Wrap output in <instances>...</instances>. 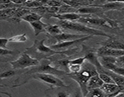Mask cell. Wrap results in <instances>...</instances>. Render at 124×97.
Wrapping results in <instances>:
<instances>
[{"label": "cell", "instance_id": "6da1fadb", "mask_svg": "<svg viewBox=\"0 0 124 97\" xmlns=\"http://www.w3.org/2000/svg\"><path fill=\"white\" fill-rule=\"evenodd\" d=\"M97 74L98 72L96 67L86 59V61L82 65V70L79 72L76 73L70 72L66 75L78 84L82 96L86 97L89 92L87 86L88 81L92 76Z\"/></svg>", "mask_w": 124, "mask_h": 97}, {"label": "cell", "instance_id": "7a4b0ae2", "mask_svg": "<svg viewBox=\"0 0 124 97\" xmlns=\"http://www.w3.org/2000/svg\"><path fill=\"white\" fill-rule=\"evenodd\" d=\"M58 25H60L64 30H69L72 31L78 32L82 33L86 35H91L93 36H101L107 38H112L111 35H108L105 32L102 30H98L94 28L90 27L87 25L83 24V23L79 22H73L70 21H62L59 20L58 23Z\"/></svg>", "mask_w": 124, "mask_h": 97}, {"label": "cell", "instance_id": "3957f363", "mask_svg": "<svg viewBox=\"0 0 124 97\" xmlns=\"http://www.w3.org/2000/svg\"><path fill=\"white\" fill-rule=\"evenodd\" d=\"M45 39L42 40H35L33 42V44L30 47L26 48L25 52L28 54L32 55L33 57L36 59H44L47 57H50L54 54H62L68 52V50H55L51 48L50 47L45 46L44 42ZM39 60V59H38Z\"/></svg>", "mask_w": 124, "mask_h": 97}, {"label": "cell", "instance_id": "277c9868", "mask_svg": "<svg viewBox=\"0 0 124 97\" xmlns=\"http://www.w3.org/2000/svg\"><path fill=\"white\" fill-rule=\"evenodd\" d=\"M24 78L25 79L22 83V85L26 83L30 79H34L38 81H41L46 84L48 85L51 87H68L61 79L54 76V74L48 73H36L30 74V75H25Z\"/></svg>", "mask_w": 124, "mask_h": 97}, {"label": "cell", "instance_id": "5b68a950", "mask_svg": "<svg viewBox=\"0 0 124 97\" xmlns=\"http://www.w3.org/2000/svg\"><path fill=\"white\" fill-rule=\"evenodd\" d=\"M10 64L12 69H22L38 65L39 64V60L24 52L16 60L10 62Z\"/></svg>", "mask_w": 124, "mask_h": 97}, {"label": "cell", "instance_id": "8992f818", "mask_svg": "<svg viewBox=\"0 0 124 97\" xmlns=\"http://www.w3.org/2000/svg\"><path fill=\"white\" fill-rule=\"evenodd\" d=\"M36 73H48L54 74L57 75H62L67 74L64 70H59L56 67H54L51 65V63L48 60L42 59L41 62L38 65L34 66L33 68L27 72L25 75H30V74Z\"/></svg>", "mask_w": 124, "mask_h": 97}, {"label": "cell", "instance_id": "52a82bcc", "mask_svg": "<svg viewBox=\"0 0 124 97\" xmlns=\"http://www.w3.org/2000/svg\"><path fill=\"white\" fill-rule=\"evenodd\" d=\"M78 22L83 23V24H90L92 25H107L108 24L111 25V27H114L117 25L115 22L113 21H111V19H107V18H101V17L97 16H82L80 19L78 20Z\"/></svg>", "mask_w": 124, "mask_h": 97}, {"label": "cell", "instance_id": "ba28073f", "mask_svg": "<svg viewBox=\"0 0 124 97\" xmlns=\"http://www.w3.org/2000/svg\"><path fill=\"white\" fill-rule=\"evenodd\" d=\"M93 37V35H87L85 37L77 39L75 40H72V41H65V42H56L53 45H51L50 47L53 49L55 50H58L59 49H62L63 50H66V49L69 48L71 46H75V45H78L82 44L84 42H85L87 40H90Z\"/></svg>", "mask_w": 124, "mask_h": 97}, {"label": "cell", "instance_id": "9c48e42d", "mask_svg": "<svg viewBox=\"0 0 124 97\" xmlns=\"http://www.w3.org/2000/svg\"><path fill=\"white\" fill-rule=\"evenodd\" d=\"M100 88L105 97H116L124 92L123 89L116 83H104Z\"/></svg>", "mask_w": 124, "mask_h": 97}, {"label": "cell", "instance_id": "30bf717a", "mask_svg": "<svg viewBox=\"0 0 124 97\" xmlns=\"http://www.w3.org/2000/svg\"><path fill=\"white\" fill-rule=\"evenodd\" d=\"M96 54L98 57L110 56V57L117 58V57L124 55V50L116 49V48H110V47L102 46V47H101L100 48L98 49Z\"/></svg>", "mask_w": 124, "mask_h": 97}, {"label": "cell", "instance_id": "8fae6325", "mask_svg": "<svg viewBox=\"0 0 124 97\" xmlns=\"http://www.w3.org/2000/svg\"><path fill=\"white\" fill-rule=\"evenodd\" d=\"M89 35L86 34H72V33H62L59 35H56V36H52L53 38L56 40L57 42H65V41H72V40H77V39L85 37Z\"/></svg>", "mask_w": 124, "mask_h": 97}, {"label": "cell", "instance_id": "7c38bea8", "mask_svg": "<svg viewBox=\"0 0 124 97\" xmlns=\"http://www.w3.org/2000/svg\"><path fill=\"white\" fill-rule=\"evenodd\" d=\"M82 16V14L78 13H62V14L56 13V14L50 15V18H55L59 20L70 21H73L76 20L78 21Z\"/></svg>", "mask_w": 124, "mask_h": 97}, {"label": "cell", "instance_id": "4fadbf2b", "mask_svg": "<svg viewBox=\"0 0 124 97\" xmlns=\"http://www.w3.org/2000/svg\"><path fill=\"white\" fill-rule=\"evenodd\" d=\"M99 44H101L102 46L110 47V48L124 50V41L119 40V39L113 38V37L110 38L107 41L101 42Z\"/></svg>", "mask_w": 124, "mask_h": 97}, {"label": "cell", "instance_id": "5bb4252c", "mask_svg": "<svg viewBox=\"0 0 124 97\" xmlns=\"http://www.w3.org/2000/svg\"><path fill=\"white\" fill-rule=\"evenodd\" d=\"M30 24L32 29H33L35 35L36 36H38L41 33H46V28L48 25V24L43 23L41 19L30 23Z\"/></svg>", "mask_w": 124, "mask_h": 97}, {"label": "cell", "instance_id": "9a60e30c", "mask_svg": "<svg viewBox=\"0 0 124 97\" xmlns=\"http://www.w3.org/2000/svg\"><path fill=\"white\" fill-rule=\"evenodd\" d=\"M104 81L102 80L99 75V73L97 75L92 76L88 82V90L93 89L100 88L104 84Z\"/></svg>", "mask_w": 124, "mask_h": 97}, {"label": "cell", "instance_id": "2e32d148", "mask_svg": "<svg viewBox=\"0 0 124 97\" xmlns=\"http://www.w3.org/2000/svg\"><path fill=\"white\" fill-rule=\"evenodd\" d=\"M62 29H63L58 24H54V25L48 24L46 28V33L51 36H56L63 33Z\"/></svg>", "mask_w": 124, "mask_h": 97}, {"label": "cell", "instance_id": "e0dca14e", "mask_svg": "<svg viewBox=\"0 0 124 97\" xmlns=\"http://www.w3.org/2000/svg\"><path fill=\"white\" fill-rule=\"evenodd\" d=\"M100 7L104 10H119L124 7L123 2H108L107 4H104L102 6H95Z\"/></svg>", "mask_w": 124, "mask_h": 97}, {"label": "cell", "instance_id": "ac0fdd59", "mask_svg": "<svg viewBox=\"0 0 124 97\" xmlns=\"http://www.w3.org/2000/svg\"><path fill=\"white\" fill-rule=\"evenodd\" d=\"M42 18H43V17L40 15L38 14L35 12H31L22 17L21 18V21H27L29 23H33V22L36 21L41 20Z\"/></svg>", "mask_w": 124, "mask_h": 97}, {"label": "cell", "instance_id": "d6986e66", "mask_svg": "<svg viewBox=\"0 0 124 97\" xmlns=\"http://www.w3.org/2000/svg\"><path fill=\"white\" fill-rule=\"evenodd\" d=\"M78 7H73L67 4L64 3L62 6L59 7L58 14H62L66 13H76Z\"/></svg>", "mask_w": 124, "mask_h": 97}, {"label": "cell", "instance_id": "ffe728a7", "mask_svg": "<svg viewBox=\"0 0 124 97\" xmlns=\"http://www.w3.org/2000/svg\"><path fill=\"white\" fill-rule=\"evenodd\" d=\"M24 6L27 8H35L44 6V4L39 0H36V1L27 0L24 3Z\"/></svg>", "mask_w": 124, "mask_h": 97}, {"label": "cell", "instance_id": "44dd1931", "mask_svg": "<svg viewBox=\"0 0 124 97\" xmlns=\"http://www.w3.org/2000/svg\"><path fill=\"white\" fill-rule=\"evenodd\" d=\"M8 39L9 42H24L27 41L28 37L25 33L22 34V35H16V36H12Z\"/></svg>", "mask_w": 124, "mask_h": 97}, {"label": "cell", "instance_id": "7402d4cb", "mask_svg": "<svg viewBox=\"0 0 124 97\" xmlns=\"http://www.w3.org/2000/svg\"><path fill=\"white\" fill-rule=\"evenodd\" d=\"M87 97H105V95L101 88H95L90 90Z\"/></svg>", "mask_w": 124, "mask_h": 97}, {"label": "cell", "instance_id": "603a6c76", "mask_svg": "<svg viewBox=\"0 0 124 97\" xmlns=\"http://www.w3.org/2000/svg\"><path fill=\"white\" fill-rule=\"evenodd\" d=\"M68 69L70 70L71 73H78L82 70V65L80 64H73L69 62L68 64Z\"/></svg>", "mask_w": 124, "mask_h": 97}, {"label": "cell", "instance_id": "cb8c5ba5", "mask_svg": "<svg viewBox=\"0 0 124 97\" xmlns=\"http://www.w3.org/2000/svg\"><path fill=\"white\" fill-rule=\"evenodd\" d=\"M99 75L101 78L102 79V80L104 81V83H116L115 81L113 80L112 78L110 75H108L107 73H99Z\"/></svg>", "mask_w": 124, "mask_h": 97}, {"label": "cell", "instance_id": "d4e9b609", "mask_svg": "<svg viewBox=\"0 0 124 97\" xmlns=\"http://www.w3.org/2000/svg\"><path fill=\"white\" fill-rule=\"evenodd\" d=\"M17 73V72L15 70H6V71L3 72L1 73V79L5 78H10L13 76L14 75H15Z\"/></svg>", "mask_w": 124, "mask_h": 97}, {"label": "cell", "instance_id": "484cf974", "mask_svg": "<svg viewBox=\"0 0 124 97\" xmlns=\"http://www.w3.org/2000/svg\"><path fill=\"white\" fill-rule=\"evenodd\" d=\"M0 50H1V52H0L1 56L7 55H15L16 53H20V52H19V51L12 50H10L8 48H0Z\"/></svg>", "mask_w": 124, "mask_h": 97}, {"label": "cell", "instance_id": "4316f807", "mask_svg": "<svg viewBox=\"0 0 124 97\" xmlns=\"http://www.w3.org/2000/svg\"><path fill=\"white\" fill-rule=\"evenodd\" d=\"M86 61L85 57H81V58H76V59H72V60H70L69 62L73 64H80V65H82L85 61Z\"/></svg>", "mask_w": 124, "mask_h": 97}, {"label": "cell", "instance_id": "83f0119b", "mask_svg": "<svg viewBox=\"0 0 124 97\" xmlns=\"http://www.w3.org/2000/svg\"><path fill=\"white\" fill-rule=\"evenodd\" d=\"M8 42H9L8 39L1 38L0 39V48H7V44Z\"/></svg>", "mask_w": 124, "mask_h": 97}, {"label": "cell", "instance_id": "f1b7e54d", "mask_svg": "<svg viewBox=\"0 0 124 97\" xmlns=\"http://www.w3.org/2000/svg\"><path fill=\"white\" fill-rule=\"evenodd\" d=\"M117 64H122L124 65V55L117 58Z\"/></svg>", "mask_w": 124, "mask_h": 97}, {"label": "cell", "instance_id": "f546056e", "mask_svg": "<svg viewBox=\"0 0 124 97\" xmlns=\"http://www.w3.org/2000/svg\"><path fill=\"white\" fill-rule=\"evenodd\" d=\"M56 97H69L70 96V94H69L68 93L65 92H60L56 95Z\"/></svg>", "mask_w": 124, "mask_h": 97}, {"label": "cell", "instance_id": "4dcf8cb0", "mask_svg": "<svg viewBox=\"0 0 124 97\" xmlns=\"http://www.w3.org/2000/svg\"><path fill=\"white\" fill-rule=\"evenodd\" d=\"M12 2L10 0H0V4H4L9 3Z\"/></svg>", "mask_w": 124, "mask_h": 97}, {"label": "cell", "instance_id": "1f68e13d", "mask_svg": "<svg viewBox=\"0 0 124 97\" xmlns=\"http://www.w3.org/2000/svg\"><path fill=\"white\" fill-rule=\"evenodd\" d=\"M105 1H107L108 2H117V0H105Z\"/></svg>", "mask_w": 124, "mask_h": 97}, {"label": "cell", "instance_id": "d6a6232c", "mask_svg": "<svg viewBox=\"0 0 124 97\" xmlns=\"http://www.w3.org/2000/svg\"><path fill=\"white\" fill-rule=\"evenodd\" d=\"M48 1H50V0H48Z\"/></svg>", "mask_w": 124, "mask_h": 97}]
</instances>
